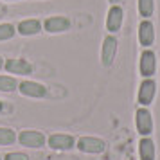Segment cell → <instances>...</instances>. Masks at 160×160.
<instances>
[{
	"label": "cell",
	"mask_w": 160,
	"mask_h": 160,
	"mask_svg": "<svg viewBox=\"0 0 160 160\" xmlns=\"http://www.w3.org/2000/svg\"><path fill=\"white\" fill-rule=\"evenodd\" d=\"M157 70V56L153 51H144L140 56V74L144 76V79L151 78Z\"/></svg>",
	"instance_id": "cell-4"
},
{
	"label": "cell",
	"mask_w": 160,
	"mask_h": 160,
	"mask_svg": "<svg viewBox=\"0 0 160 160\" xmlns=\"http://www.w3.org/2000/svg\"><path fill=\"white\" fill-rule=\"evenodd\" d=\"M0 160H2V158H0Z\"/></svg>",
	"instance_id": "cell-23"
},
{
	"label": "cell",
	"mask_w": 160,
	"mask_h": 160,
	"mask_svg": "<svg viewBox=\"0 0 160 160\" xmlns=\"http://www.w3.org/2000/svg\"><path fill=\"white\" fill-rule=\"evenodd\" d=\"M16 140V135L9 128H0V146H9Z\"/></svg>",
	"instance_id": "cell-16"
},
{
	"label": "cell",
	"mask_w": 160,
	"mask_h": 160,
	"mask_svg": "<svg viewBox=\"0 0 160 160\" xmlns=\"http://www.w3.org/2000/svg\"><path fill=\"white\" fill-rule=\"evenodd\" d=\"M15 36V27L11 23H0V42Z\"/></svg>",
	"instance_id": "cell-18"
},
{
	"label": "cell",
	"mask_w": 160,
	"mask_h": 160,
	"mask_svg": "<svg viewBox=\"0 0 160 160\" xmlns=\"http://www.w3.org/2000/svg\"><path fill=\"white\" fill-rule=\"evenodd\" d=\"M4 67L8 68V72L11 74H20V76H25V74H31L32 72V65L27 63L25 59H20V58H15V59H8Z\"/></svg>",
	"instance_id": "cell-8"
},
{
	"label": "cell",
	"mask_w": 160,
	"mask_h": 160,
	"mask_svg": "<svg viewBox=\"0 0 160 160\" xmlns=\"http://www.w3.org/2000/svg\"><path fill=\"white\" fill-rule=\"evenodd\" d=\"M117 54V40L113 36H106L102 42V49H101V63L104 67H110L113 63V58Z\"/></svg>",
	"instance_id": "cell-2"
},
{
	"label": "cell",
	"mask_w": 160,
	"mask_h": 160,
	"mask_svg": "<svg viewBox=\"0 0 160 160\" xmlns=\"http://www.w3.org/2000/svg\"><path fill=\"white\" fill-rule=\"evenodd\" d=\"M49 146L56 151H65V149H70L74 146V138L70 135H63V133H56V135H51L49 138Z\"/></svg>",
	"instance_id": "cell-11"
},
{
	"label": "cell",
	"mask_w": 160,
	"mask_h": 160,
	"mask_svg": "<svg viewBox=\"0 0 160 160\" xmlns=\"http://www.w3.org/2000/svg\"><path fill=\"white\" fill-rule=\"evenodd\" d=\"M155 92H157V85H155V81L153 79H144L140 83V88H138V102L142 104V106H148V104H151L153 97H155Z\"/></svg>",
	"instance_id": "cell-5"
},
{
	"label": "cell",
	"mask_w": 160,
	"mask_h": 160,
	"mask_svg": "<svg viewBox=\"0 0 160 160\" xmlns=\"http://www.w3.org/2000/svg\"><path fill=\"white\" fill-rule=\"evenodd\" d=\"M16 79L9 78V76H0V92H13L16 90Z\"/></svg>",
	"instance_id": "cell-17"
},
{
	"label": "cell",
	"mask_w": 160,
	"mask_h": 160,
	"mask_svg": "<svg viewBox=\"0 0 160 160\" xmlns=\"http://www.w3.org/2000/svg\"><path fill=\"white\" fill-rule=\"evenodd\" d=\"M0 110H2V102H0Z\"/></svg>",
	"instance_id": "cell-22"
},
{
	"label": "cell",
	"mask_w": 160,
	"mask_h": 160,
	"mask_svg": "<svg viewBox=\"0 0 160 160\" xmlns=\"http://www.w3.org/2000/svg\"><path fill=\"white\" fill-rule=\"evenodd\" d=\"M122 25V9L119 6H112L108 11V18H106V29L110 32H117Z\"/></svg>",
	"instance_id": "cell-10"
},
{
	"label": "cell",
	"mask_w": 160,
	"mask_h": 160,
	"mask_svg": "<svg viewBox=\"0 0 160 160\" xmlns=\"http://www.w3.org/2000/svg\"><path fill=\"white\" fill-rule=\"evenodd\" d=\"M138 42L144 47H149L155 42V29H153V23L149 20H142L138 25Z\"/></svg>",
	"instance_id": "cell-9"
},
{
	"label": "cell",
	"mask_w": 160,
	"mask_h": 160,
	"mask_svg": "<svg viewBox=\"0 0 160 160\" xmlns=\"http://www.w3.org/2000/svg\"><path fill=\"white\" fill-rule=\"evenodd\" d=\"M18 90L27 97H43L47 94V88L40 83H34V81H22L18 85Z\"/></svg>",
	"instance_id": "cell-7"
},
{
	"label": "cell",
	"mask_w": 160,
	"mask_h": 160,
	"mask_svg": "<svg viewBox=\"0 0 160 160\" xmlns=\"http://www.w3.org/2000/svg\"><path fill=\"white\" fill-rule=\"evenodd\" d=\"M78 148H79L83 153H102L104 151V140L101 138H95V137H81L78 140Z\"/></svg>",
	"instance_id": "cell-3"
},
{
	"label": "cell",
	"mask_w": 160,
	"mask_h": 160,
	"mask_svg": "<svg viewBox=\"0 0 160 160\" xmlns=\"http://www.w3.org/2000/svg\"><path fill=\"white\" fill-rule=\"evenodd\" d=\"M138 151H140V160H155V144L151 138H142L138 144Z\"/></svg>",
	"instance_id": "cell-14"
},
{
	"label": "cell",
	"mask_w": 160,
	"mask_h": 160,
	"mask_svg": "<svg viewBox=\"0 0 160 160\" xmlns=\"http://www.w3.org/2000/svg\"><path fill=\"white\" fill-rule=\"evenodd\" d=\"M68 25H70V22L65 16H51L45 20V31H49V32H63L68 29Z\"/></svg>",
	"instance_id": "cell-12"
},
{
	"label": "cell",
	"mask_w": 160,
	"mask_h": 160,
	"mask_svg": "<svg viewBox=\"0 0 160 160\" xmlns=\"http://www.w3.org/2000/svg\"><path fill=\"white\" fill-rule=\"evenodd\" d=\"M110 2H112V4H113V6H115L117 2H121V0H110Z\"/></svg>",
	"instance_id": "cell-20"
},
{
	"label": "cell",
	"mask_w": 160,
	"mask_h": 160,
	"mask_svg": "<svg viewBox=\"0 0 160 160\" xmlns=\"http://www.w3.org/2000/svg\"><path fill=\"white\" fill-rule=\"evenodd\" d=\"M137 130L142 137H148L149 133L153 131V121H151V113L148 112L146 108L137 110Z\"/></svg>",
	"instance_id": "cell-6"
},
{
	"label": "cell",
	"mask_w": 160,
	"mask_h": 160,
	"mask_svg": "<svg viewBox=\"0 0 160 160\" xmlns=\"http://www.w3.org/2000/svg\"><path fill=\"white\" fill-rule=\"evenodd\" d=\"M2 65H4V61H2V58H0V68H2Z\"/></svg>",
	"instance_id": "cell-21"
},
{
	"label": "cell",
	"mask_w": 160,
	"mask_h": 160,
	"mask_svg": "<svg viewBox=\"0 0 160 160\" xmlns=\"http://www.w3.org/2000/svg\"><path fill=\"white\" fill-rule=\"evenodd\" d=\"M4 160H29V157L25 153H9L4 157Z\"/></svg>",
	"instance_id": "cell-19"
},
{
	"label": "cell",
	"mask_w": 160,
	"mask_h": 160,
	"mask_svg": "<svg viewBox=\"0 0 160 160\" xmlns=\"http://www.w3.org/2000/svg\"><path fill=\"white\" fill-rule=\"evenodd\" d=\"M42 31V23L38 20H23V22L18 23V32L23 34V36H31V34H38Z\"/></svg>",
	"instance_id": "cell-13"
},
{
	"label": "cell",
	"mask_w": 160,
	"mask_h": 160,
	"mask_svg": "<svg viewBox=\"0 0 160 160\" xmlns=\"http://www.w3.org/2000/svg\"><path fill=\"white\" fill-rule=\"evenodd\" d=\"M18 140L25 148H42V146H45V135L40 133V131H34V130L22 131L18 135Z\"/></svg>",
	"instance_id": "cell-1"
},
{
	"label": "cell",
	"mask_w": 160,
	"mask_h": 160,
	"mask_svg": "<svg viewBox=\"0 0 160 160\" xmlns=\"http://www.w3.org/2000/svg\"><path fill=\"white\" fill-rule=\"evenodd\" d=\"M153 9H155L153 0H138V13L144 16V20H148V16L153 15Z\"/></svg>",
	"instance_id": "cell-15"
}]
</instances>
